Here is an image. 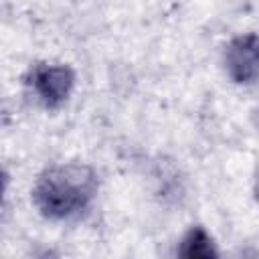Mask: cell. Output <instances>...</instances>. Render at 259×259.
Instances as JSON below:
<instances>
[{
	"label": "cell",
	"instance_id": "6da1fadb",
	"mask_svg": "<svg viewBox=\"0 0 259 259\" xmlns=\"http://www.w3.org/2000/svg\"><path fill=\"white\" fill-rule=\"evenodd\" d=\"M97 190L99 176L89 164H53L36 176L32 204L49 221H71L89 210Z\"/></svg>",
	"mask_w": 259,
	"mask_h": 259
},
{
	"label": "cell",
	"instance_id": "5b68a950",
	"mask_svg": "<svg viewBox=\"0 0 259 259\" xmlns=\"http://www.w3.org/2000/svg\"><path fill=\"white\" fill-rule=\"evenodd\" d=\"M253 194H255V198H257V202H259V168H257L255 178H253Z\"/></svg>",
	"mask_w": 259,
	"mask_h": 259
},
{
	"label": "cell",
	"instance_id": "277c9868",
	"mask_svg": "<svg viewBox=\"0 0 259 259\" xmlns=\"http://www.w3.org/2000/svg\"><path fill=\"white\" fill-rule=\"evenodd\" d=\"M176 255L184 259H210L219 255V249L202 225H192L178 241Z\"/></svg>",
	"mask_w": 259,
	"mask_h": 259
},
{
	"label": "cell",
	"instance_id": "7a4b0ae2",
	"mask_svg": "<svg viewBox=\"0 0 259 259\" xmlns=\"http://www.w3.org/2000/svg\"><path fill=\"white\" fill-rule=\"evenodd\" d=\"M26 85L45 109H59L75 89V71L63 63H36L26 73Z\"/></svg>",
	"mask_w": 259,
	"mask_h": 259
},
{
	"label": "cell",
	"instance_id": "3957f363",
	"mask_svg": "<svg viewBox=\"0 0 259 259\" xmlns=\"http://www.w3.org/2000/svg\"><path fill=\"white\" fill-rule=\"evenodd\" d=\"M227 77L235 85L249 87L259 81V32H241L233 36L223 51Z\"/></svg>",
	"mask_w": 259,
	"mask_h": 259
}]
</instances>
